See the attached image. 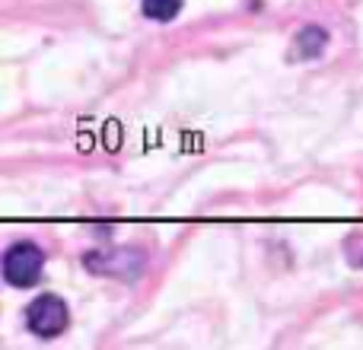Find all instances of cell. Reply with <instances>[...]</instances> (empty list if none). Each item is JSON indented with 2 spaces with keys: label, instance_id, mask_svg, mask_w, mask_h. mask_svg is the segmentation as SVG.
<instances>
[{
  "label": "cell",
  "instance_id": "cell-1",
  "mask_svg": "<svg viewBox=\"0 0 363 350\" xmlns=\"http://www.w3.org/2000/svg\"><path fill=\"white\" fill-rule=\"evenodd\" d=\"M70 312H67V303L55 293H42L29 303L26 309V325L35 338H57V334L67 328Z\"/></svg>",
  "mask_w": 363,
  "mask_h": 350
},
{
  "label": "cell",
  "instance_id": "cell-2",
  "mask_svg": "<svg viewBox=\"0 0 363 350\" xmlns=\"http://www.w3.org/2000/svg\"><path fill=\"white\" fill-rule=\"evenodd\" d=\"M45 255L35 242H16L4 255V281L10 287H32L42 277Z\"/></svg>",
  "mask_w": 363,
  "mask_h": 350
},
{
  "label": "cell",
  "instance_id": "cell-3",
  "mask_svg": "<svg viewBox=\"0 0 363 350\" xmlns=\"http://www.w3.org/2000/svg\"><path fill=\"white\" fill-rule=\"evenodd\" d=\"M294 57H319L322 51H325V45H328V32L325 29H319V26H306V29L300 32V35L294 38Z\"/></svg>",
  "mask_w": 363,
  "mask_h": 350
},
{
  "label": "cell",
  "instance_id": "cell-4",
  "mask_svg": "<svg viewBox=\"0 0 363 350\" xmlns=\"http://www.w3.org/2000/svg\"><path fill=\"white\" fill-rule=\"evenodd\" d=\"M182 10V0H144V16L157 23H169Z\"/></svg>",
  "mask_w": 363,
  "mask_h": 350
}]
</instances>
